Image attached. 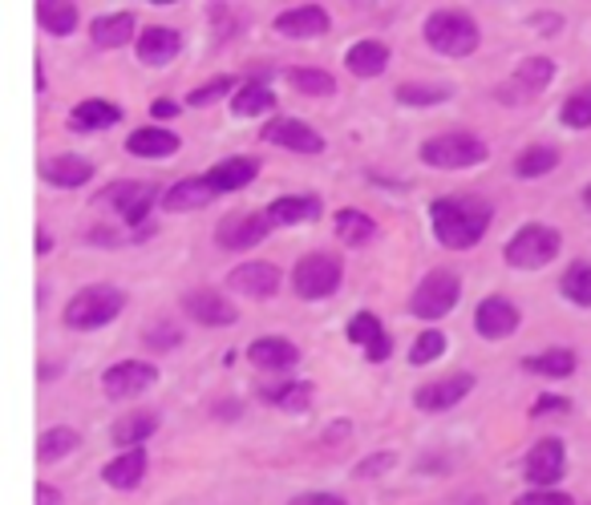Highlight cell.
<instances>
[{
  "label": "cell",
  "instance_id": "33",
  "mask_svg": "<svg viewBox=\"0 0 591 505\" xmlns=\"http://www.w3.org/2000/svg\"><path fill=\"white\" fill-rule=\"evenodd\" d=\"M159 433V416L154 412H135V416H121L118 425H114V445L121 449H138L147 437Z\"/></svg>",
  "mask_w": 591,
  "mask_h": 505
},
{
  "label": "cell",
  "instance_id": "25",
  "mask_svg": "<svg viewBox=\"0 0 591 505\" xmlns=\"http://www.w3.org/2000/svg\"><path fill=\"white\" fill-rule=\"evenodd\" d=\"M69 121H73V130H81V133L109 130V126H118L121 121V109L114 106V102H102V97H85V102L73 106Z\"/></svg>",
  "mask_w": 591,
  "mask_h": 505
},
{
  "label": "cell",
  "instance_id": "51",
  "mask_svg": "<svg viewBox=\"0 0 591 505\" xmlns=\"http://www.w3.org/2000/svg\"><path fill=\"white\" fill-rule=\"evenodd\" d=\"M37 505H61V493H57L54 485H45V481H40V485H37Z\"/></svg>",
  "mask_w": 591,
  "mask_h": 505
},
{
  "label": "cell",
  "instance_id": "43",
  "mask_svg": "<svg viewBox=\"0 0 591 505\" xmlns=\"http://www.w3.org/2000/svg\"><path fill=\"white\" fill-rule=\"evenodd\" d=\"M438 356H445V336L438 332V328L421 332L414 340V348H409V360H414V364H433Z\"/></svg>",
  "mask_w": 591,
  "mask_h": 505
},
{
  "label": "cell",
  "instance_id": "50",
  "mask_svg": "<svg viewBox=\"0 0 591 505\" xmlns=\"http://www.w3.org/2000/svg\"><path fill=\"white\" fill-rule=\"evenodd\" d=\"M567 409H571V404H567L564 397H538L531 412H535V416H543V412H567Z\"/></svg>",
  "mask_w": 591,
  "mask_h": 505
},
{
  "label": "cell",
  "instance_id": "4",
  "mask_svg": "<svg viewBox=\"0 0 591 505\" xmlns=\"http://www.w3.org/2000/svg\"><path fill=\"white\" fill-rule=\"evenodd\" d=\"M486 154H490V146H486L478 133H466V130L430 138V142L421 146V162L433 166V171H471V166L486 162Z\"/></svg>",
  "mask_w": 591,
  "mask_h": 505
},
{
  "label": "cell",
  "instance_id": "14",
  "mask_svg": "<svg viewBox=\"0 0 591 505\" xmlns=\"http://www.w3.org/2000/svg\"><path fill=\"white\" fill-rule=\"evenodd\" d=\"M264 138H268L271 146H283V150H296V154H321L324 150V138L312 130L309 121L300 118H276L264 126Z\"/></svg>",
  "mask_w": 591,
  "mask_h": 505
},
{
  "label": "cell",
  "instance_id": "12",
  "mask_svg": "<svg viewBox=\"0 0 591 505\" xmlns=\"http://www.w3.org/2000/svg\"><path fill=\"white\" fill-rule=\"evenodd\" d=\"M183 312H187L195 324H202V328H231V324L240 319V312H235V304H231L228 295L211 292V287H199V292L183 295Z\"/></svg>",
  "mask_w": 591,
  "mask_h": 505
},
{
  "label": "cell",
  "instance_id": "13",
  "mask_svg": "<svg viewBox=\"0 0 591 505\" xmlns=\"http://www.w3.org/2000/svg\"><path fill=\"white\" fill-rule=\"evenodd\" d=\"M519 324H523L519 307L511 300H502V295L483 300L478 312H474V332L483 336V340H507L511 332H519Z\"/></svg>",
  "mask_w": 591,
  "mask_h": 505
},
{
  "label": "cell",
  "instance_id": "34",
  "mask_svg": "<svg viewBox=\"0 0 591 505\" xmlns=\"http://www.w3.org/2000/svg\"><path fill=\"white\" fill-rule=\"evenodd\" d=\"M336 235H340V243L345 247H361V243H369L376 235V223L369 219L364 211H352V207H345V211H336Z\"/></svg>",
  "mask_w": 591,
  "mask_h": 505
},
{
  "label": "cell",
  "instance_id": "5",
  "mask_svg": "<svg viewBox=\"0 0 591 505\" xmlns=\"http://www.w3.org/2000/svg\"><path fill=\"white\" fill-rule=\"evenodd\" d=\"M559 231L547 223H526L519 235H511L507 243V263L511 267H523V271H535V267H547L559 255Z\"/></svg>",
  "mask_w": 591,
  "mask_h": 505
},
{
  "label": "cell",
  "instance_id": "19",
  "mask_svg": "<svg viewBox=\"0 0 591 505\" xmlns=\"http://www.w3.org/2000/svg\"><path fill=\"white\" fill-rule=\"evenodd\" d=\"M349 340L369 352V364H385V360H390V352H393L390 332L381 328V319H376L373 312H361V316L349 319Z\"/></svg>",
  "mask_w": 591,
  "mask_h": 505
},
{
  "label": "cell",
  "instance_id": "35",
  "mask_svg": "<svg viewBox=\"0 0 591 505\" xmlns=\"http://www.w3.org/2000/svg\"><path fill=\"white\" fill-rule=\"evenodd\" d=\"M259 397L271 400L283 412H304L312 404V385L309 380H292V385H268L259 388Z\"/></svg>",
  "mask_w": 591,
  "mask_h": 505
},
{
  "label": "cell",
  "instance_id": "9",
  "mask_svg": "<svg viewBox=\"0 0 591 505\" xmlns=\"http://www.w3.org/2000/svg\"><path fill=\"white\" fill-rule=\"evenodd\" d=\"M523 473L535 490H552V485H559V478L567 473V445L559 437L538 441L535 449L526 453Z\"/></svg>",
  "mask_w": 591,
  "mask_h": 505
},
{
  "label": "cell",
  "instance_id": "15",
  "mask_svg": "<svg viewBox=\"0 0 591 505\" xmlns=\"http://www.w3.org/2000/svg\"><path fill=\"white\" fill-rule=\"evenodd\" d=\"M268 214H240V219H231L216 231V243L223 251H252L259 243L268 239Z\"/></svg>",
  "mask_w": 591,
  "mask_h": 505
},
{
  "label": "cell",
  "instance_id": "27",
  "mask_svg": "<svg viewBox=\"0 0 591 505\" xmlns=\"http://www.w3.org/2000/svg\"><path fill=\"white\" fill-rule=\"evenodd\" d=\"M256 174H259L256 158H228V162H219L207 178H211L216 195H231V190H243L247 183H256Z\"/></svg>",
  "mask_w": 591,
  "mask_h": 505
},
{
  "label": "cell",
  "instance_id": "17",
  "mask_svg": "<svg viewBox=\"0 0 591 505\" xmlns=\"http://www.w3.org/2000/svg\"><path fill=\"white\" fill-rule=\"evenodd\" d=\"M228 287L240 295H256V300H268V295L280 292V267L271 263H240L228 275Z\"/></svg>",
  "mask_w": 591,
  "mask_h": 505
},
{
  "label": "cell",
  "instance_id": "30",
  "mask_svg": "<svg viewBox=\"0 0 591 505\" xmlns=\"http://www.w3.org/2000/svg\"><path fill=\"white\" fill-rule=\"evenodd\" d=\"M37 25L45 28L49 37H69V33L78 28V4H69V0H40Z\"/></svg>",
  "mask_w": 591,
  "mask_h": 505
},
{
  "label": "cell",
  "instance_id": "22",
  "mask_svg": "<svg viewBox=\"0 0 591 505\" xmlns=\"http://www.w3.org/2000/svg\"><path fill=\"white\" fill-rule=\"evenodd\" d=\"M247 356H252V364H256V368H268V373H288V368H296L300 352H296L292 340L264 336V340H256V344L247 348Z\"/></svg>",
  "mask_w": 591,
  "mask_h": 505
},
{
  "label": "cell",
  "instance_id": "54",
  "mask_svg": "<svg viewBox=\"0 0 591 505\" xmlns=\"http://www.w3.org/2000/svg\"><path fill=\"white\" fill-rule=\"evenodd\" d=\"M49 247H54V243H49V235H45V231H40V235H37V251L45 255V251H49Z\"/></svg>",
  "mask_w": 591,
  "mask_h": 505
},
{
  "label": "cell",
  "instance_id": "10",
  "mask_svg": "<svg viewBox=\"0 0 591 505\" xmlns=\"http://www.w3.org/2000/svg\"><path fill=\"white\" fill-rule=\"evenodd\" d=\"M154 385H159V368L147 364V360H121V364L106 368V376H102V388H106L114 400L142 397V392Z\"/></svg>",
  "mask_w": 591,
  "mask_h": 505
},
{
  "label": "cell",
  "instance_id": "2",
  "mask_svg": "<svg viewBox=\"0 0 591 505\" xmlns=\"http://www.w3.org/2000/svg\"><path fill=\"white\" fill-rule=\"evenodd\" d=\"M121 307H126V292H118L114 283H94V287H81L66 304V324L73 332H94V328H106Z\"/></svg>",
  "mask_w": 591,
  "mask_h": 505
},
{
  "label": "cell",
  "instance_id": "48",
  "mask_svg": "<svg viewBox=\"0 0 591 505\" xmlns=\"http://www.w3.org/2000/svg\"><path fill=\"white\" fill-rule=\"evenodd\" d=\"M288 505H345V497H336V493H300Z\"/></svg>",
  "mask_w": 591,
  "mask_h": 505
},
{
  "label": "cell",
  "instance_id": "47",
  "mask_svg": "<svg viewBox=\"0 0 591 505\" xmlns=\"http://www.w3.org/2000/svg\"><path fill=\"white\" fill-rule=\"evenodd\" d=\"M393 466H397L393 453H376V457H369V461L357 466V478H373V473H385V469H393Z\"/></svg>",
  "mask_w": 591,
  "mask_h": 505
},
{
  "label": "cell",
  "instance_id": "53",
  "mask_svg": "<svg viewBox=\"0 0 591 505\" xmlns=\"http://www.w3.org/2000/svg\"><path fill=\"white\" fill-rule=\"evenodd\" d=\"M345 433H349V421H340V425L328 428V433H324V441H340V437H345Z\"/></svg>",
  "mask_w": 591,
  "mask_h": 505
},
{
  "label": "cell",
  "instance_id": "24",
  "mask_svg": "<svg viewBox=\"0 0 591 505\" xmlns=\"http://www.w3.org/2000/svg\"><path fill=\"white\" fill-rule=\"evenodd\" d=\"M40 174H45L54 187L78 190V187H85V183L94 178V162L78 158V154H61V158L45 162V166H40Z\"/></svg>",
  "mask_w": 591,
  "mask_h": 505
},
{
  "label": "cell",
  "instance_id": "42",
  "mask_svg": "<svg viewBox=\"0 0 591 505\" xmlns=\"http://www.w3.org/2000/svg\"><path fill=\"white\" fill-rule=\"evenodd\" d=\"M564 126H571V130H588L591 126V85L564 102Z\"/></svg>",
  "mask_w": 591,
  "mask_h": 505
},
{
  "label": "cell",
  "instance_id": "8",
  "mask_svg": "<svg viewBox=\"0 0 591 505\" xmlns=\"http://www.w3.org/2000/svg\"><path fill=\"white\" fill-rule=\"evenodd\" d=\"M102 202L118 207L126 226H147L150 211L162 202V195L159 187H150V183H114V187L102 195Z\"/></svg>",
  "mask_w": 591,
  "mask_h": 505
},
{
  "label": "cell",
  "instance_id": "36",
  "mask_svg": "<svg viewBox=\"0 0 591 505\" xmlns=\"http://www.w3.org/2000/svg\"><path fill=\"white\" fill-rule=\"evenodd\" d=\"M81 437L73 433V428L57 425V428H45L37 441V461H45V466H54V461H61V457H69V453L78 449Z\"/></svg>",
  "mask_w": 591,
  "mask_h": 505
},
{
  "label": "cell",
  "instance_id": "52",
  "mask_svg": "<svg viewBox=\"0 0 591 505\" xmlns=\"http://www.w3.org/2000/svg\"><path fill=\"white\" fill-rule=\"evenodd\" d=\"M150 114H154V118H159V121H166V118H175L178 106H175V102H162V97H159V102L150 106Z\"/></svg>",
  "mask_w": 591,
  "mask_h": 505
},
{
  "label": "cell",
  "instance_id": "49",
  "mask_svg": "<svg viewBox=\"0 0 591 505\" xmlns=\"http://www.w3.org/2000/svg\"><path fill=\"white\" fill-rule=\"evenodd\" d=\"M531 25L543 28V37H555V28H564V16L559 13H535L531 16Z\"/></svg>",
  "mask_w": 591,
  "mask_h": 505
},
{
  "label": "cell",
  "instance_id": "39",
  "mask_svg": "<svg viewBox=\"0 0 591 505\" xmlns=\"http://www.w3.org/2000/svg\"><path fill=\"white\" fill-rule=\"evenodd\" d=\"M514 81L523 85L526 94H535V90H543V85L555 81V61L552 57H526L523 66H519V73H514Z\"/></svg>",
  "mask_w": 591,
  "mask_h": 505
},
{
  "label": "cell",
  "instance_id": "1",
  "mask_svg": "<svg viewBox=\"0 0 591 505\" xmlns=\"http://www.w3.org/2000/svg\"><path fill=\"white\" fill-rule=\"evenodd\" d=\"M490 219H495V207L486 199H478V195H450V199H438L430 207L433 235L450 251L478 247L483 235L490 231Z\"/></svg>",
  "mask_w": 591,
  "mask_h": 505
},
{
  "label": "cell",
  "instance_id": "45",
  "mask_svg": "<svg viewBox=\"0 0 591 505\" xmlns=\"http://www.w3.org/2000/svg\"><path fill=\"white\" fill-rule=\"evenodd\" d=\"M178 344H183V332H178V328H166V324H162V328H150L147 332V348H154V352H171V348Z\"/></svg>",
  "mask_w": 591,
  "mask_h": 505
},
{
  "label": "cell",
  "instance_id": "31",
  "mask_svg": "<svg viewBox=\"0 0 591 505\" xmlns=\"http://www.w3.org/2000/svg\"><path fill=\"white\" fill-rule=\"evenodd\" d=\"M526 373L535 376H552V380H564V376L576 373V352L571 348H552V352H535V356L523 360Z\"/></svg>",
  "mask_w": 591,
  "mask_h": 505
},
{
  "label": "cell",
  "instance_id": "56",
  "mask_svg": "<svg viewBox=\"0 0 591 505\" xmlns=\"http://www.w3.org/2000/svg\"><path fill=\"white\" fill-rule=\"evenodd\" d=\"M583 202H588V211H591V183H588V190H583Z\"/></svg>",
  "mask_w": 591,
  "mask_h": 505
},
{
  "label": "cell",
  "instance_id": "41",
  "mask_svg": "<svg viewBox=\"0 0 591 505\" xmlns=\"http://www.w3.org/2000/svg\"><path fill=\"white\" fill-rule=\"evenodd\" d=\"M445 97H450L445 85H414V81L397 85V102L402 106H442Z\"/></svg>",
  "mask_w": 591,
  "mask_h": 505
},
{
  "label": "cell",
  "instance_id": "7",
  "mask_svg": "<svg viewBox=\"0 0 591 505\" xmlns=\"http://www.w3.org/2000/svg\"><path fill=\"white\" fill-rule=\"evenodd\" d=\"M462 300V280H457L454 271H430L426 280L417 283L414 300H409V312L417 319H442L450 316Z\"/></svg>",
  "mask_w": 591,
  "mask_h": 505
},
{
  "label": "cell",
  "instance_id": "21",
  "mask_svg": "<svg viewBox=\"0 0 591 505\" xmlns=\"http://www.w3.org/2000/svg\"><path fill=\"white\" fill-rule=\"evenodd\" d=\"M264 214H268L271 226H296V223H316L324 214V207L316 195H292V199H276Z\"/></svg>",
  "mask_w": 591,
  "mask_h": 505
},
{
  "label": "cell",
  "instance_id": "3",
  "mask_svg": "<svg viewBox=\"0 0 591 505\" xmlns=\"http://www.w3.org/2000/svg\"><path fill=\"white\" fill-rule=\"evenodd\" d=\"M426 40L442 57H471L483 45V33H478L471 13H462V9H438L426 21Z\"/></svg>",
  "mask_w": 591,
  "mask_h": 505
},
{
  "label": "cell",
  "instance_id": "38",
  "mask_svg": "<svg viewBox=\"0 0 591 505\" xmlns=\"http://www.w3.org/2000/svg\"><path fill=\"white\" fill-rule=\"evenodd\" d=\"M559 292H564L567 304L576 307H591V263H576L559 280Z\"/></svg>",
  "mask_w": 591,
  "mask_h": 505
},
{
  "label": "cell",
  "instance_id": "11",
  "mask_svg": "<svg viewBox=\"0 0 591 505\" xmlns=\"http://www.w3.org/2000/svg\"><path fill=\"white\" fill-rule=\"evenodd\" d=\"M474 388V376L471 373H454V376H442V380H430V385H421L414 392V404L421 412H445L462 404V400L471 397Z\"/></svg>",
  "mask_w": 591,
  "mask_h": 505
},
{
  "label": "cell",
  "instance_id": "46",
  "mask_svg": "<svg viewBox=\"0 0 591 505\" xmlns=\"http://www.w3.org/2000/svg\"><path fill=\"white\" fill-rule=\"evenodd\" d=\"M514 505H576V502H571V493L559 490H531L523 497H514Z\"/></svg>",
  "mask_w": 591,
  "mask_h": 505
},
{
  "label": "cell",
  "instance_id": "6",
  "mask_svg": "<svg viewBox=\"0 0 591 505\" xmlns=\"http://www.w3.org/2000/svg\"><path fill=\"white\" fill-rule=\"evenodd\" d=\"M340 275H345V267L336 255H324V251H312L304 255L292 271V287L300 300H328V295L340 287Z\"/></svg>",
  "mask_w": 591,
  "mask_h": 505
},
{
  "label": "cell",
  "instance_id": "37",
  "mask_svg": "<svg viewBox=\"0 0 591 505\" xmlns=\"http://www.w3.org/2000/svg\"><path fill=\"white\" fill-rule=\"evenodd\" d=\"M555 166H559V150L552 146H531L514 158V174H519V178H543V174H552Z\"/></svg>",
  "mask_w": 591,
  "mask_h": 505
},
{
  "label": "cell",
  "instance_id": "32",
  "mask_svg": "<svg viewBox=\"0 0 591 505\" xmlns=\"http://www.w3.org/2000/svg\"><path fill=\"white\" fill-rule=\"evenodd\" d=\"M231 109H235L240 118H259V114H271V109H276V94H271L264 81H247V85H240V94L231 97Z\"/></svg>",
  "mask_w": 591,
  "mask_h": 505
},
{
  "label": "cell",
  "instance_id": "26",
  "mask_svg": "<svg viewBox=\"0 0 591 505\" xmlns=\"http://www.w3.org/2000/svg\"><path fill=\"white\" fill-rule=\"evenodd\" d=\"M135 13H109V16H97L94 25H90V37H94L97 49H121V45H130L135 37Z\"/></svg>",
  "mask_w": 591,
  "mask_h": 505
},
{
  "label": "cell",
  "instance_id": "40",
  "mask_svg": "<svg viewBox=\"0 0 591 505\" xmlns=\"http://www.w3.org/2000/svg\"><path fill=\"white\" fill-rule=\"evenodd\" d=\"M288 81H292L300 94H309V97H328V94H336L333 73H324V69H292V73H288Z\"/></svg>",
  "mask_w": 591,
  "mask_h": 505
},
{
  "label": "cell",
  "instance_id": "44",
  "mask_svg": "<svg viewBox=\"0 0 591 505\" xmlns=\"http://www.w3.org/2000/svg\"><path fill=\"white\" fill-rule=\"evenodd\" d=\"M231 90H235V78H216V81H207V85H199L187 102L190 106H216L219 97H228Z\"/></svg>",
  "mask_w": 591,
  "mask_h": 505
},
{
  "label": "cell",
  "instance_id": "16",
  "mask_svg": "<svg viewBox=\"0 0 591 505\" xmlns=\"http://www.w3.org/2000/svg\"><path fill=\"white\" fill-rule=\"evenodd\" d=\"M183 54V33L171 25H150L138 33V61L142 66H171Z\"/></svg>",
  "mask_w": 591,
  "mask_h": 505
},
{
  "label": "cell",
  "instance_id": "55",
  "mask_svg": "<svg viewBox=\"0 0 591 505\" xmlns=\"http://www.w3.org/2000/svg\"><path fill=\"white\" fill-rule=\"evenodd\" d=\"M219 416H240V404H219Z\"/></svg>",
  "mask_w": 591,
  "mask_h": 505
},
{
  "label": "cell",
  "instance_id": "20",
  "mask_svg": "<svg viewBox=\"0 0 591 505\" xmlns=\"http://www.w3.org/2000/svg\"><path fill=\"white\" fill-rule=\"evenodd\" d=\"M207 202H216V187H211V178H183V183H175L171 190H162V207L166 211H199V207H207Z\"/></svg>",
  "mask_w": 591,
  "mask_h": 505
},
{
  "label": "cell",
  "instance_id": "23",
  "mask_svg": "<svg viewBox=\"0 0 591 505\" xmlns=\"http://www.w3.org/2000/svg\"><path fill=\"white\" fill-rule=\"evenodd\" d=\"M126 150L135 158H171L178 150V138L171 130H162V126H142V130L126 138Z\"/></svg>",
  "mask_w": 591,
  "mask_h": 505
},
{
  "label": "cell",
  "instance_id": "29",
  "mask_svg": "<svg viewBox=\"0 0 591 505\" xmlns=\"http://www.w3.org/2000/svg\"><path fill=\"white\" fill-rule=\"evenodd\" d=\"M345 66L357 78H376V73H385V66H390V49L381 40H357L349 54H345Z\"/></svg>",
  "mask_w": 591,
  "mask_h": 505
},
{
  "label": "cell",
  "instance_id": "28",
  "mask_svg": "<svg viewBox=\"0 0 591 505\" xmlns=\"http://www.w3.org/2000/svg\"><path fill=\"white\" fill-rule=\"evenodd\" d=\"M142 478H147V453L142 449L121 453V457H114V461L102 469V481L114 485V490H135Z\"/></svg>",
  "mask_w": 591,
  "mask_h": 505
},
{
  "label": "cell",
  "instance_id": "18",
  "mask_svg": "<svg viewBox=\"0 0 591 505\" xmlns=\"http://www.w3.org/2000/svg\"><path fill=\"white\" fill-rule=\"evenodd\" d=\"M328 13H324L321 4H296L288 13L276 16V33L283 37H296V40H312V37H324L328 33Z\"/></svg>",
  "mask_w": 591,
  "mask_h": 505
}]
</instances>
